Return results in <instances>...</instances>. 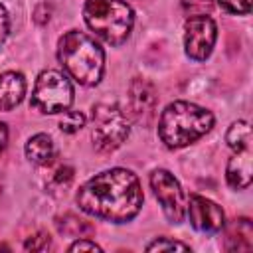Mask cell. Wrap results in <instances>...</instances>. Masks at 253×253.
I'll list each match as a JSON object with an SVG mask.
<instances>
[{
	"instance_id": "cell-15",
	"label": "cell",
	"mask_w": 253,
	"mask_h": 253,
	"mask_svg": "<svg viewBox=\"0 0 253 253\" xmlns=\"http://www.w3.org/2000/svg\"><path fill=\"white\" fill-rule=\"evenodd\" d=\"M26 156L34 164H47L53 158V142H51V138L47 134H43V132L34 134L26 142Z\"/></svg>"
},
{
	"instance_id": "cell-1",
	"label": "cell",
	"mask_w": 253,
	"mask_h": 253,
	"mask_svg": "<svg viewBox=\"0 0 253 253\" xmlns=\"http://www.w3.org/2000/svg\"><path fill=\"white\" fill-rule=\"evenodd\" d=\"M75 200L79 210L93 217L126 223L140 211L144 196L138 178L130 170L111 168L87 180Z\"/></svg>"
},
{
	"instance_id": "cell-9",
	"label": "cell",
	"mask_w": 253,
	"mask_h": 253,
	"mask_svg": "<svg viewBox=\"0 0 253 253\" xmlns=\"http://www.w3.org/2000/svg\"><path fill=\"white\" fill-rule=\"evenodd\" d=\"M158 109V93L156 87L142 77H134L128 85V111L136 123L142 126H150L156 119Z\"/></svg>"
},
{
	"instance_id": "cell-8",
	"label": "cell",
	"mask_w": 253,
	"mask_h": 253,
	"mask_svg": "<svg viewBox=\"0 0 253 253\" xmlns=\"http://www.w3.org/2000/svg\"><path fill=\"white\" fill-rule=\"evenodd\" d=\"M150 188L154 190V196L160 202L170 223H182L186 215V202L178 180L168 170L158 168L150 174Z\"/></svg>"
},
{
	"instance_id": "cell-17",
	"label": "cell",
	"mask_w": 253,
	"mask_h": 253,
	"mask_svg": "<svg viewBox=\"0 0 253 253\" xmlns=\"http://www.w3.org/2000/svg\"><path fill=\"white\" fill-rule=\"evenodd\" d=\"M73 174H75V172H73L71 166H67V164L57 166V168L51 172L49 180H47L49 192H65V190L69 188V184L73 182Z\"/></svg>"
},
{
	"instance_id": "cell-10",
	"label": "cell",
	"mask_w": 253,
	"mask_h": 253,
	"mask_svg": "<svg viewBox=\"0 0 253 253\" xmlns=\"http://www.w3.org/2000/svg\"><path fill=\"white\" fill-rule=\"evenodd\" d=\"M188 217L192 227L202 233H215L225 225L223 210L215 202L198 194L190 196L188 200Z\"/></svg>"
},
{
	"instance_id": "cell-22",
	"label": "cell",
	"mask_w": 253,
	"mask_h": 253,
	"mask_svg": "<svg viewBox=\"0 0 253 253\" xmlns=\"http://www.w3.org/2000/svg\"><path fill=\"white\" fill-rule=\"evenodd\" d=\"M69 251H101V247L95 243V241H89V239H77L75 243L69 245Z\"/></svg>"
},
{
	"instance_id": "cell-4",
	"label": "cell",
	"mask_w": 253,
	"mask_h": 253,
	"mask_svg": "<svg viewBox=\"0 0 253 253\" xmlns=\"http://www.w3.org/2000/svg\"><path fill=\"white\" fill-rule=\"evenodd\" d=\"M85 24L109 45H121L134 24L132 8L123 0H87L83 6Z\"/></svg>"
},
{
	"instance_id": "cell-2",
	"label": "cell",
	"mask_w": 253,
	"mask_h": 253,
	"mask_svg": "<svg viewBox=\"0 0 253 253\" xmlns=\"http://www.w3.org/2000/svg\"><path fill=\"white\" fill-rule=\"evenodd\" d=\"M57 59L77 83L97 85L105 71L103 47L87 34L79 30L65 32L57 42Z\"/></svg>"
},
{
	"instance_id": "cell-14",
	"label": "cell",
	"mask_w": 253,
	"mask_h": 253,
	"mask_svg": "<svg viewBox=\"0 0 253 253\" xmlns=\"http://www.w3.org/2000/svg\"><path fill=\"white\" fill-rule=\"evenodd\" d=\"M55 227L61 235L67 237H87L91 233H95V225L75 213H63L55 217Z\"/></svg>"
},
{
	"instance_id": "cell-13",
	"label": "cell",
	"mask_w": 253,
	"mask_h": 253,
	"mask_svg": "<svg viewBox=\"0 0 253 253\" xmlns=\"http://www.w3.org/2000/svg\"><path fill=\"white\" fill-rule=\"evenodd\" d=\"M225 178H227V184L237 190H243L251 184V150L249 148L237 150V154L227 162Z\"/></svg>"
},
{
	"instance_id": "cell-11",
	"label": "cell",
	"mask_w": 253,
	"mask_h": 253,
	"mask_svg": "<svg viewBox=\"0 0 253 253\" xmlns=\"http://www.w3.org/2000/svg\"><path fill=\"white\" fill-rule=\"evenodd\" d=\"M26 95V79L18 71H6L0 75V111H12L22 103Z\"/></svg>"
},
{
	"instance_id": "cell-23",
	"label": "cell",
	"mask_w": 253,
	"mask_h": 253,
	"mask_svg": "<svg viewBox=\"0 0 253 253\" xmlns=\"http://www.w3.org/2000/svg\"><path fill=\"white\" fill-rule=\"evenodd\" d=\"M8 30H10V18H8V12L4 10V6L0 4V45L4 43Z\"/></svg>"
},
{
	"instance_id": "cell-6",
	"label": "cell",
	"mask_w": 253,
	"mask_h": 253,
	"mask_svg": "<svg viewBox=\"0 0 253 253\" xmlns=\"http://www.w3.org/2000/svg\"><path fill=\"white\" fill-rule=\"evenodd\" d=\"M71 103H73V85L69 83L67 75L55 69H45L38 75L30 99V105L36 111L43 115H55L67 111Z\"/></svg>"
},
{
	"instance_id": "cell-18",
	"label": "cell",
	"mask_w": 253,
	"mask_h": 253,
	"mask_svg": "<svg viewBox=\"0 0 253 253\" xmlns=\"http://www.w3.org/2000/svg\"><path fill=\"white\" fill-rule=\"evenodd\" d=\"M85 126V115L81 111H65L59 119V128L67 134H73Z\"/></svg>"
},
{
	"instance_id": "cell-25",
	"label": "cell",
	"mask_w": 253,
	"mask_h": 253,
	"mask_svg": "<svg viewBox=\"0 0 253 253\" xmlns=\"http://www.w3.org/2000/svg\"><path fill=\"white\" fill-rule=\"evenodd\" d=\"M0 194H2V178H0Z\"/></svg>"
},
{
	"instance_id": "cell-5",
	"label": "cell",
	"mask_w": 253,
	"mask_h": 253,
	"mask_svg": "<svg viewBox=\"0 0 253 253\" xmlns=\"http://www.w3.org/2000/svg\"><path fill=\"white\" fill-rule=\"evenodd\" d=\"M91 121H93V130H91L93 146L97 152L103 154L117 150L130 132L126 115L115 103L95 105L91 113Z\"/></svg>"
},
{
	"instance_id": "cell-12",
	"label": "cell",
	"mask_w": 253,
	"mask_h": 253,
	"mask_svg": "<svg viewBox=\"0 0 253 253\" xmlns=\"http://www.w3.org/2000/svg\"><path fill=\"white\" fill-rule=\"evenodd\" d=\"M227 251H251L253 249V225L247 217H235L225 229Z\"/></svg>"
},
{
	"instance_id": "cell-21",
	"label": "cell",
	"mask_w": 253,
	"mask_h": 253,
	"mask_svg": "<svg viewBox=\"0 0 253 253\" xmlns=\"http://www.w3.org/2000/svg\"><path fill=\"white\" fill-rule=\"evenodd\" d=\"M217 4L229 14H249L251 0H217Z\"/></svg>"
},
{
	"instance_id": "cell-24",
	"label": "cell",
	"mask_w": 253,
	"mask_h": 253,
	"mask_svg": "<svg viewBox=\"0 0 253 253\" xmlns=\"http://www.w3.org/2000/svg\"><path fill=\"white\" fill-rule=\"evenodd\" d=\"M6 142H8V128H6L4 123H0V154L6 148Z\"/></svg>"
},
{
	"instance_id": "cell-19",
	"label": "cell",
	"mask_w": 253,
	"mask_h": 253,
	"mask_svg": "<svg viewBox=\"0 0 253 253\" xmlns=\"http://www.w3.org/2000/svg\"><path fill=\"white\" fill-rule=\"evenodd\" d=\"M26 251H47L51 249V237L45 231H36L34 235H30L24 243Z\"/></svg>"
},
{
	"instance_id": "cell-20",
	"label": "cell",
	"mask_w": 253,
	"mask_h": 253,
	"mask_svg": "<svg viewBox=\"0 0 253 253\" xmlns=\"http://www.w3.org/2000/svg\"><path fill=\"white\" fill-rule=\"evenodd\" d=\"M190 251V245L182 243V241H174V239H168V237H158L154 239L152 243L146 245V251Z\"/></svg>"
},
{
	"instance_id": "cell-7",
	"label": "cell",
	"mask_w": 253,
	"mask_h": 253,
	"mask_svg": "<svg viewBox=\"0 0 253 253\" xmlns=\"http://www.w3.org/2000/svg\"><path fill=\"white\" fill-rule=\"evenodd\" d=\"M217 38L215 22L206 14H194L184 24V47L190 59L204 61L210 57Z\"/></svg>"
},
{
	"instance_id": "cell-16",
	"label": "cell",
	"mask_w": 253,
	"mask_h": 253,
	"mask_svg": "<svg viewBox=\"0 0 253 253\" xmlns=\"http://www.w3.org/2000/svg\"><path fill=\"white\" fill-rule=\"evenodd\" d=\"M225 140H227V146L233 148L235 152L243 150V148H249V142H251V126H249V123H245V121L233 123L229 126L227 134H225Z\"/></svg>"
},
{
	"instance_id": "cell-3",
	"label": "cell",
	"mask_w": 253,
	"mask_h": 253,
	"mask_svg": "<svg viewBox=\"0 0 253 253\" xmlns=\"http://www.w3.org/2000/svg\"><path fill=\"white\" fill-rule=\"evenodd\" d=\"M211 126V111L190 101L170 103L158 119V134L168 148H184L210 132Z\"/></svg>"
}]
</instances>
